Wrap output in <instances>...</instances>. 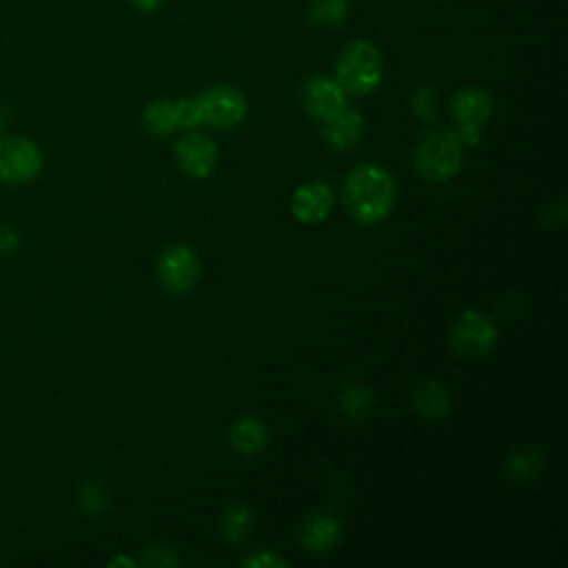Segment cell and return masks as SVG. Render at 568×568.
Wrapping results in <instances>:
<instances>
[{"label": "cell", "instance_id": "18", "mask_svg": "<svg viewBox=\"0 0 568 568\" xmlns=\"http://www.w3.org/2000/svg\"><path fill=\"white\" fill-rule=\"evenodd\" d=\"M375 404V395L368 386L362 384H346L339 393V406L344 410V415H348L351 419H364L371 415Z\"/></svg>", "mask_w": 568, "mask_h": 568}, {"label": "cell", "instance_id": "16", "mask_svg": "<svg viewBox=\"0 0 568 568\" xmlns=\"http://www.w3.org/2000/svg\"><path fill=\"white\" fill-rule=\"evenodd\" d=\"M220 535L229 544H242L253 530V513L244 506H229L220 515Z\"/></svg>", "mask_w": 568, "mask_h": 568}, {"label": "cell", "instance_id": "23", "mask_svg": "<svg viewBox=\"0 0 568 568\" xmlns=\"http://www.w3.org/2000/svg\"><path fill=\"white\" fill-rule=\"evenodd\" d=\"M413 111L422 120H435V115H437V93L430 87H419L413 95Z\"/></svg>", "mask_w": 568, "mask_h": 568}, {"label": "cell", "instance_id": "8", "mask_svg": "<svg viewBox=\"0 0 568 568\" xmlns=\"http://www.w3.org/2000/svg\"><path fill=\"white\" fill-rule=\"evenodd\" d=\"M202 122L215 129H233L246 115V98L237 87L217 84L195 95Z\"/></svg>", "mask_w": 568, "mask_h": 568}, {"label": "cell", "instance_id": "15", "mask_svg": "<svg viewBox=\"0 0 568 568\" xmlns=\"http://www.w3.org/2000/svg\"><path fill=\"white\" fill-rule=\"evenodd\" d=\"M413 408L419 417H426V419L444 417L450 408V395L446 386H442L435 379L419 382L413 390Z\"/></svg>", "mask_w": 568, "mask_h": 568}, {"label": "cell", "instance_id": "25", "mask_svg": "<svg viewBox=\"0 0 568 568\" xmlns=\"http://www.w3.org/2000/svg\"><path fill=\"white\" fill-rule=\"evenodd\" d=\"M242 566H251V568H284L288 566V561L280 555H275L273 550H255L253 555H246L240 559Z\"/></svg>", "mask_w": 568, "mask_h": 568}, {"label": "cell", "instance_id": "1", "mask_svg": "<svg viewBox=\"0 0 568 568\" xmlns=\"http://www.w3.org/2000/svg\"><path fill=\"white\" fill-rule=\"evenodd\" d=\"M395 195L397 186L393 175L377 164L355 166L348 171L342 186V200L348 215L366 226L382 222L390 213Z\"/></svg>", "mask_w": 568, "mask_h": 568}, {"label": "cell", "instance_id": "9", "mask_svg": "<svg viewBox=\"0 0 568 568\" xmlns=\"http://www.w3.org/2000/svg\"><path fill=\"white\" fill-rule=\"evenodd\" d=\"M178 166L191 178H209L217 164V146L200 133H189L173 146Z\"/></svg>", "mask_w": 568, "mask_h": 568}, {"label": "cell", "instance_id": "20", "mask_svg": "<svg viewBox=\"0 0 568 568\" xmlns=\"http://www.w3.org/2000/svg\"><path fill=\"white\" fill-rule=\"evenodd\" d=\"M541 466H544V462H541V455L537 450H519L506 462V470H508V477L513 481L535 479L539 475Z\"/></svg>", "mask_w": 568, "mask_h": 568}, {"label": "cell", "instance_id": "4", "mask_svg": "<svg viewBox=\"0 0 568 568\" xmlns=\"http://www.w3.org/2000/svg\"><path fill=\"white\" fill-rule=\"evenodd\" d=\"M44 166L40 146L27 135L0 138V182L20 186L33 182Z\"/></svg>", "mask_w": 568, "mask_h": 568}, {"label": "cell", "instance_id": "26", "mask_svg": "<svg viewBox=\"0 0 568 568\" xmlns=\"http://www.w3.org/2000/svg\"><path fill=\"white\" fill-rule=\"evenodd\" d=\"M18 231L9 224H0V257L4 255H11L16 248H18Z\"/></svg>", "mask_w": 568, "mask_h": 568}, {"label": "cell", "instance_id": "14", "mask_svg": "<svg viewBox=\"0 0 568 568\" xmlns=\"http://www.w3.org/2000/svg\"><path fill=\"white\" fill-rule=\"evenodd\" d=\"M229 442L240 455H257L268 444V428L262 419L244 415L231 424Z\"/></svg>", "mask_w": 568, "mask_h": 568}, {"label": "cell", "instance_id": "28", "mask_svg": "<svg viewBox=\"0 0 568 568\" xmlns=\"http://www.w3.org/2000/svg\"><path fill=\"white\" fill-rule=\"evenodd\" d=\"M109 566H135V561H133V559H129V557L118 555V557L109 559Z\"/></svg>", "mask_w": 568, "mask_h": 568}, {"label": "cell", "instance_id": "11", "mask_svg": "<svg viewBox=\"0 0 568 568\" xmlns=\"http://www.w3.org/2000/svg\"><path fill=\"white\" fill-rule=\"evenodd\" d=\"M333 209V191L324 182H306L295 189L291 197V213L297 222L317 224L328 217Z\"/></svg>", "mask_w": 568, "mask_h": 568}, {"label": "cell", "instance_id": "21", "mask_svg": "<svg viewBox=\"0 0 568 568\" xmlns=\"http://www.w3.org/2000/svg\"><path fill=\"white\" fill-rule=\"evenodd\" d=\"M78 504L89 517H98L109 506V493L100 481H84L78 490Z\"/></svg>", "mask_w": 568, "mask_h": 568}, {"label": "cell", "instance_id": "6", "mask_svg": "<svg viewBox=\"0 0 568 568\" xmlns=\"http://www.w3.org/2000/svg\"><path fill=\"white\" fill-rule=\"evenodd\" d=\"M495 342L497 328L493 320L475 308L464 311L448 331V344L462 357H481L490 353Z\"/></svg>", "mask_w": 568, "mask_h": 568}, {"label": "cell", "instance_id": "22", "mask_svg": "<svg viewBox=\"0 0 568 568\" xmlns=\"http://www.w3.org/2000/svg\"><path fill=\"white\" fill-rule=\"evenodd\" d=\"M142 564L151 566V568H173V566L180 564V559H178V555L171 546L155 541L146 548V552L142 557Z\"/></svg>", "mask_w": 568, "mask_h": 568}, {"label": "cell", "instance_id": "17", "mask_svg": "<svg viewBox=\"0 0 568 568\" xmlns=\"http://www.w3.org/2000/svg\"><path fill=\"white\" fill-rule=\"evenodd\" d=\"M142 126L151 135H169L171 131L180 129L175 115V100H155L146 104L142 113Z\"/></svg>", "mask_w": 568, "mask_h": 568}, {"label": "cell", "instance_id": "27", "mask_svg": "<svg viewBox=\"0 0 568 568\" xmlns=\"http://www.w3.org/2000/svg\"><path fill=\"white\" fill-rule=\"evenodd\" d=\"M129 2H131V7H133L135 11L149 13V11H155L164 0H129Z\"/></svg>", "mask_w": 568, "mask_h": 568}, {"label": "cell", "instance_id": "19", "mask_svg": "<svg viewBox=\"0 0 568 568\" xmlns=\"http://www.w3.org/2000/svg\"><path fill=\"white\" fill-rule=\"evenodd\" d=\"M348 2L346 0H311L308 20L315 27H337L346 18Z\"/></svg>", "mask_w": 568, "mask_h": 568}, {"label": "cell", "instance_id": "5", "mask_svg": "<svg viewBox=\"0 0 568 568\" xmlns=\"http://www.w3.org/2000/svg\"><path fill=\"white\" fill-rule=\"evenodd\" d=\"M493 113L490 93L481 87H464L450 100V115L462 144L475 146L481 140V129Z\"/></svg>", "mask_w": 568, "mask_h": 568}, {"label": "cell", "instance_id": "2", "mask_svg": "<svg viewBox=\"0 0 568 568\" xmlns=\"http://www.w3.org/2000/svg\"><path fill=\"white\" fill-rule=\"evenodd\" d=\"M464 160V144L448 126L426 129L413 149L415 171L435 184L448 182L457 175Z\"/></svg>", "mask_w": 568, "mask_h": 568}, {"label": "cell", "instance_id": "13", "mask_svg": "<svg viewBox=\"0 0 568 568\" xmlns=\"http://www.w3.org/2000/svg\"><path fill=\"white\" fill-rule=\"evenodd\" d=\"M342 524L337 517L326 513H313L304 519L300 528V544L311 555H326L339 541Z\"/></svg>", "mask_w": 568, "mask_h": 568}, {"label": "cell", "instance_id": "24", "mask_svg": "<svg viewBox=\"0 0 568 568\" xmlns=\"http://www.w3.org/2000/svg\"><path fill=\"white\" fill-rule=\"evenodd\" d=\"M175 115H178V126L180 129H195V126L202 124L195 98L175 100Z\"/></svg>", "mask_w": 568, "mask_h": 568}, {"label": "cell", "instance_id": "7", "mask_svg": "<svg viewBox=\"0 0 568 568\" xmlns=\"http://www.w3.org/2000/svg\"><path fill=\"white\" fill-rule=\"evenodd\" d=\"M155 275L166 293L184 295L200 280V260L186 244H171L160 253Z\"/></svg>", "mask_w": 568, "mask_h": 568}, {"label": "cell", "instance_id": "12", "mask_svg": "<svg viewBox=\"0 0 568 568\" xmlns=\"http://www.w3.org/2000/svg\"><path fill=\"white\" fill-rule=\"evenodd\" d=\"M364 133V118L353 106H342L333 115L322 120V138L328 146L337 151L353 149Z\"/></svg>", "mask_w": 568, "mask_h": 568}, {"label": "cell", "instance_id": "3", "mask_svg": "<svg viewBox=\"0 0 568 568\" xmlns=\"http://www.w3.org/2000/svg\"><path fill=\"white\" fill-rule=\"evenodd\" d=\"M384 62L379 49L371 40H353L344 44L335 60V80L346 93L366 95L382 82Z\"/></svg>", "mask_w": 568, "mask_h": 568}, {"label": "cell", "instance_id": "10", "mask_svg": "<svg viewBox=\"0 0 568 568\" xmlns=\"http://www.w3.org/2000/svg\"><path fill=\"white\" fill-rule=\"evenodd\" d=\"M302 104L315 120H324L346 104V91L335 78L311 75L302 87Z\"/></svg>", "mask_w": 568, "mask_h": 568}, {"label": "cell", "instance_id": "29", "mask_svg": "<svg viewBox=\"0 0 568 568\" xmlns=\"http://www.w3.org/2000/svg\"><path fill=\"white\" fill-rule=\"evenodd\" d=\"M0 131H2V115H0Z\"/></svg>", "mask_w": 568, "mask_h": 568}]
</instances>
